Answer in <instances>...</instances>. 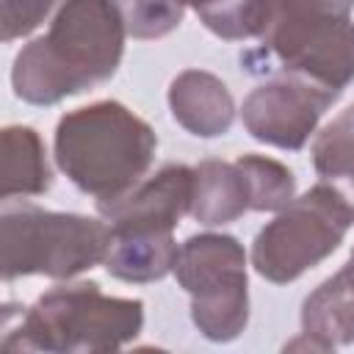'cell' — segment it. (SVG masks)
Returning a JSON list of instances; mask_svg holds the SVG:
<instances>
[{
    "mask_svg": "<svg viewBox=\"0 0 354 354\" xmlns=\"http://www.w3.org/2000/svg\"><path fill=\"white\" fill-rule=\"evenodd\" d=\"M124 17L116 0H64L50 30L28 41L11 69L19 100L55 105L113 77L124 53Z\"/></svg>",
    "mask_w": 354,
    "mask_h": 354,
    "instance_id": "obj_1",
    "label": "cell"
},
{
    "mask_svg": "<svg viewBox=\"0 0 354 354\" xmlns=\"http://www.w3.org/2000/svg\"><path fill=\"white\" fill-rule=\"evenodd\" d=\"M155 147L152 127L113 100L75 108L55 127L58 169L97 202L138 185L152 166Z\"/></svg>",
    "mask_w": 354,
    "mask_h": 354,
    "instance_id": "obj_2",
    "label": "cell"
},
{
    "mask_svg": "<svg viewBox=\"0 0 354 354\" xmlns=\"http://www.w3.org/2000/svg\"><path fill=\"white\" fill-rule=\"evenodd\" d=\"M144 304L138 299L105 296L97 282L58 285L39 296L22 324L6 335V351H116L138 337Z\"/></svg>",
    "mask_w": 354,
    "mask_h": 354,
    "instance_id": "obj_3",
    "label": "cell"
},
{
    "mask_svg": "<svg viewBox=\"0 0 354 354\" xmlns=\"http://www.w3.org/2000/svg\"><path fill=\"white\" fill-rule=\"evenodd\" d=\"M111 224L77 213H53L36 205L8 207L0 221L3 279L41 274L72 279L105 260Z\"/></svg>",
    "mask_w": 354,
    "mask_h": 354,
    "instance_id": "obj_4",
    "label": "cell"
},
{
    "mask_svg": "<svg viewBox=\"0 0 354 354\" xmlns=\"http://www.w3.org/2000/svg\"><path fill=\"white\" fill-rule=\"evenodd\" d=\"M354 0H274L263 44L285 72L343 91L354 80Z\"/></svg>",
    "mask_w": 354,
    "mask_h": 354,
    "instance_id": "obj_5",
    "label": "cell"
},
{
    "mask_svg": "<svg viewBox=\"0 0 354 354\" xmlns=\"http://www.w3.org/2000/svg\"><path fill=\"white\" fill-rule=\"evenodd\" d=\"M354 224L346 196L329 183L313 185L299 199L277 210L252 246V266L268 282L285 285L326 260Z\"/></svg>",
    "mask_w": 354,
    "mask_h": 354,
    "instance_id": "obj_6",
    "label": "cell"
},
{
    "mask_svg": "<svg viewBox=\"0 0 354 354\" xmlns=\"http://www.w3.org/2000/svg\"><path fill=\"white\" fill-rule=\"evenodd\" d=\"M174 277L191 296V318L207 340L227 343L246 329V252L232 235H191L177 249Z\"/></svg>",
    "mask_w": 354,
    "mask_h": 354,
    "instance_id": "obj_7",
    "label": "cell"
},
{
    "mask_svg": "<svg viewBox=\"0 0 354 354\" xmlns=\"http://www.w3.org/2000/svg\"><path fill=\"white\" fill-rule=\"evenodd\" d=\"M337 97L340 91L304 75L282 72L279 77L252 88V94L243 100V127L263 144L296 152L307 144L318 127V119Z\"/></svg>",
    "mask_w": 354,
    "mask_h": 354,
    "instance_id": "obj_8",
    "label": "cell"
},
{
    "mask_svg": "<svg viewBox=\"0 0 354 354\" xmlns=\"http://www.w3.org/2000/svg\"><path fill=\"white\" fill-rule=\"evenodd\" d=\"M194 169L183 163H166L152 177L133 185L116 199H100V216L116 230L174 232L180 218L191 213Z\"/></svg>",
    "mask_w": 354,
    "mask_h": 354,
    "instance_id": "obj_9",
    "label": "cell"
},
{
    "mask_svg": "<svg viewBox=\"0 0 354 354\" xmlns=\"http://www.w3.org/2000/svg\"><path fill=\"white\" fill-rule=\"evenodd\" d=\"M169 108L174 119L199 138L224 136L235 119L230 88L205 69H185L169 86Z\"/></svg>",
    "mask_w": 354,
    "mask_h": 354,
    "instance_id": "obj_10",
    "label": "cell"
},
{
    "mask_svg": "<svg viewBox=\"0 0 354 354\" xmlns=\"http://www.w3.org/2000/svg\"><path fill=\"white\" fill-rule=\"evenodd\" d=\"M301 329L310 348L329 351L354 343V277L340 268L301 304Z\"/></svg>",
    "mask_w": 354,
    "mask_h": 354,
    "instance_id": "obj_11",
    "label": "cell"
},
{
    "mask_svg": "<svg viewBox=\"0 0 354 354\" xmlns=\"http://www.w3.org/2000/svg\"><path fill=\"white\" fill-rule=\"evenodd\" d=\"M177 243L171 232L147 230H116L111 227V241L102 266L111 277L124 282H155L174 271Z\"/></svg>",
    "mask_w": 354,
    "mask_h": 354,
    "instance_id": "obj_12",
    "label": "cell"
},
{
    "mask_svg": "<svg viewBox=\"0 0 354 354\" xmlns=\"http://www.w3.org/2000/svg\"><path fill=\"white\" fill-rule=\"evenodd\" d=\"M252 210L249 183L238 163L202 160L194 169L191 216L205 227H218Z\"/></svg>",
    "mask_w": 354,
    "mask_h": 354,
    "instance_id": "obj_13",
    "label": "cell"
},
{
    "mask_svg": "<svg viewBox=\"0 0 354 354\" xmlns=\"http://www.w3.org/2000/svg\"><path fill=\"white\" fill-rule=\"evenodd\" d=\"M3 199L39 196L50 188L53 174L47 166V152L33 127L8 124L3 130Z\"/></svg>",
    "mask_w": 354,
    "mask_h": 354,
    "instance_id": "obj_14",
    "label": "cell"
},
{
    "mask_svg": "<svg viewBox=\"0 0 354 354\" xmlns=\"http://www.w3.org/2000/svg\"><path fill=\"white\" fill-rule=\"evenodd\" d=\"M313 166L321 183L337 188L354 210V105L340 111L313 141Z\"/></svg>",
    "mask_w": 354,
    "mask_h": 354,
    "instance_id": "obj_15",
    "label": "cell"
},
{
    "mask_svg": "<svg viewBox=\"0 0 354 354\" xmlns=\"http://www.w3.org/2000/svg\"><path fill=\"white\" fill-rule=\"evenodd\" d=\"M196 14L210 33L238 41L266 33L274 14V0H210L196 8Z\"/></svg>",
    "mask_w": 354,
    "mask_h": 354,
    "instance_id": "obj_16",
    "label": "cell"
},
{
    "mask_svg": "<svg viewBox=\"0 0 354 354\" xmlns=\"http://www.w3.org/2000/svg\"><path fill=\"white\" fill-rule=\"evenodd\" d=\"M235 163L241 166L249 183L252 210H282L293 199L296 194L293 171L279 160L266 155H241Z\"/></svg>",
    "mask_w": 354,
    "mask_h": 354,
    "instance_id": "obj_17",
    "label": "cell"
},
{
    "mask_svg": "<svg viewBox=\"0 0 354 354\" xmlns=\"http://www.w3.org/2000/svg\"><path fill=\"white\" fill-rule=\"evenodd\" d=\"M124 17V28L136 39H160L171 33L185 14L180 0H116Z\"/></svg>",
    "mask_w": 354,
    "mask_h": 354,
    "instance_id": "obj_18",
    "label": "cell"
},
{
    "mask_svg": "<svg viewBox=\"0 0 354 354\" xmlns=\"http://www.w3.org/2000/svg\"><path fill=\"white\" fill-rule=\"evenodd\" d=\"M58 0H0L3 41H14L36 30Z\"/></svg>",
    "mask_w": 354,
    "mask_h": 354,
    "instance_id": "obj_19",
    "label": "cell"
},
{
    "mask_svg": "<svg viewBox=\"0 0 354 354\" xmlns=\"http://www.w3.org/2000/svg\"><path fill=\"white\" fill-rule=\"evenodd\" d=\"M180 3H183V6H191V8L196 11V8H202V6H205V3H210V0H180Z\"/></svg>",
    "mask_w": 354,
    "mask_h": 354,
    "instance_id": "obj_20",
    "label": "cell"
},
{
    "mask_svg": "<svg viewBox=\"0 0 354 354\" xmlns=\"http://www.w3.org/2000/svg\"><path fill=\"white\" fill-rule=\"evenodd\" d=\"M343 268H346V271H348V274H351V277H354V252H351V257H348V263H346V266H343Z\"/></svg>",
    "mask_w": 354,
    "mask_h": 354,
    "instance_id": "obj_21",
    "label": "cell"
}]
</instances>
